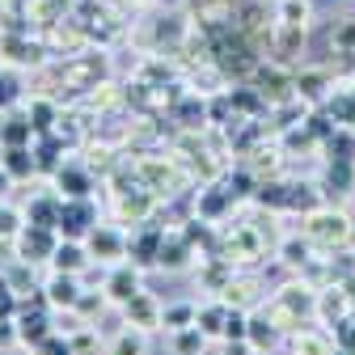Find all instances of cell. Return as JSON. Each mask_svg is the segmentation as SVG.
Masks as SVG:
<instances>
[{
	"label": "cell",
	"instance_id": "6da1fadb",
	"mask_svg": "<svg viewBox=\"0 0 355 355\" xmlns=\"http://www.w3.org/2000/svg\"><path fill=\"white\" fill-rule=\"evenodd\" d=\"M47 292H51V300H55V304H76V300H80V292H76L72 275H64V271L47 284Z\"/></svg>",
	"mask_w": 355,
	"mask_h": 355
},
{
	"label": "cell",
	"instance_id": "7a4b0ae2",
	"mask_svg": "<svg viewBox=\"0 0 355 355\" xmlns=\"http://www.w3.org/2000/svg\"><path fill=\"white\" fill-rule=\"evenodd\" d=\"M110 355H148V343H144V334H119L114 338V347H110Z\"/></svg>",
	"mask_w": 355,
	"mask_h": 355
},
{
	"label": "cell",
	"instance_id": "3957f363",
	"mask_svg": "<svg viewBox=\"0 0 355 355\" xmlns=\"http://www.w3.org/2000/svg\"><path fill=\"white\" fill-rule=\"evenodd\" d=\"M203 351V330H182L173 338V355H199Z\"/></svg>",
	"mask_w": 355,
	"mask_h": 355
},
{
	"label": "cell",
	"instance_id": "277c9868",
	"mask_svg": "<svg viewBox=\"0 0 355 355\" xmlns=\"http://www.w3.org/2000/svg\"><path fill=\"white\" fill-rule=\"evenodd\" d=\"M136 292H140V288H136V275H131V271H119V275L110 279V296H114V300H131Z\"/></svg>",
	"mask_w": 355,
	"mask_h": 355
},
{
	"label": "cell",
	"instance_id": "5b68a950",
	"mask_svg": "<svg viewBox=\"0 0 355 355\" xmlns=\"http://www.w3.org/2000/svg\"><path fill=\"white\" fill-rule=\"evenodd\" d=\"M85 220H89V207H68V211H60V225H64V233H85Z\"/></svg>",
	"mask_w": 355,
	"mask_h": 355
},
{
	"label": "cell",
	"instance_id": "8992f818",
	"mask_svg": "<svg viewBox=\"0 0 355 355\" xmlns=\"http://www.w3.org/2000/svg\"><path fill=\"white\" fill-rule=\"evenodd\" d=\"M80 262H85V258H80V250H76V245H60V250H55V266H60V271H68V275H72Z\"/></svg>",
	"mask_w": 355,
	"mask_h": 355
},
{
	"label": "cell",
	"instance_id": "52a82bcc",
	"mask_svg": "<svg viewBox=\"0 0 355 355\" xmlns=\"http://www.w3.org/2000/svg\"><path fill=\"white\" fill-rule=\"evenodd\" d=\"M38 229H42V225H38ZM38 229L26 233V254H30V250H38V254H42V250H51V237H47V233H38Z\"/></svg>",
	"mask_w": 355,
	"mask_h": 355
},
{
	"label": "cell",
	"instance_id": "ba28073f",
	"mask_svg": "<svg viewBox=\"0 0 355 355\" xmlns=\"http://www.w3.org/2000/svg\"><path fill=\"white\" fill-rule=\"evenodd\" d=\"M225 334H229V338H245V318H241V313H229V318H225Z\"/></svg>",
	"mask_w": 355,
	"mask_h": 355
},
{
	"label": "cell",
	"instance_id": "9c48e42d",
	"mask_svg": "<svg viewBox=\"0 0 355 355\" xmlns=\"http://www.w3.org/2000/svg\"><path fill=\"white\" fill-rule=\"evenodd\" d=\"M42 326H47V322H42V318H26V326H21V338H34V343H42V334H47V330H42Z\"/></svg>",
	"mask_w": 355,
	"mask_h": 355
},
{
	"label": "cell",
	"instance_id": "30bf717a",
	"mask_svg": "<svg viewBox=\"0 0 355 355\" xmlns=\"http://www.w3.org/2000/svg\"><path fill=\"white\" fill-rule=\"evenodd\" d=\"M13 313V296H9V288L0 284V318H9Z\"/></svg>",
	"mask_w": 355,
	"mask_h": 355
},
{
	"label": "cell",
	"instance_id": "8fae6325",
	"mask_svg": "<svg viewBox=\"0 0 355 355\" xmlns=\"http://www.w3.org/2000/svg\"><path fill=\"white\" fill-rule=\"evenodd\" d=\"M165 322H191V309H187V304H178V309H169V313H165Z\"/></svg>",
	"mask_w": 355,
	"mask_h": 355
},
{
	"label": "cell",
	"instance_id": "7c38bea8",
	"mask_svg": "<svg viewBox=\"0 0 355 355\" xmlns=\"http://www.w3.org/2000/svg\"><path fill=\"white\" fill-rule=\"evenodd\" d=\"M42 355H68V347L60 351V343H47V347H42Z\"/></svg>",
	"mask_w": 355,
	"mask_h": 355
},
{
	"label": "cell",
	"instance_id": "4fadbf2b",
	"mask_svg": "<svg viewBox=\"0 0 355 355\" xmlns=\"http://www.w3.org/2000/svg\"><path fill=\"white\" fill-rule=\"evenodd\" d=\"M9 338H13V334H9V330H0V343H9Z\"/></svg>",
	"mask_w": 355,
	"mask_h": 355
}]
</instances>
